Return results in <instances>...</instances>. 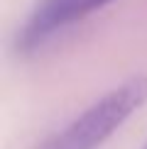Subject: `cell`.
Masks as SVG:
<instances>
[{"instance_id": "obj_3", "label": "cell", "mask_w": 147, "mask_h": 149, "mask_svg": "<svg viewBox=\"0 0 147 149\" xmlns=\"http://www.w3.org/2000/svg\"><path fill=\"white\" fill-rule=\"evenodd\" d=\"M110 3H115V0H83V12L88 15V12L101 10V8H106V5H110Z\"/></svg>"}, {"instance_id": "obj_2", "label": "cell", "mask_w": 147, "mask_h": 149, "mask_svg": "<svg viewBox=\"0 0 147 149\" xmlns=\"http://www.w3.org/2000/svg\"><path fill=\"white\" fill-rule=\"evenodd\" d=\"M83 17V0H37L17 29L12 49L17 56H32Z\"/></svg>"}, {"instance_id": "obj_4", "label": "cell", "mask_w": 147, "mask_h": 149, "mask_svg": "<svg viewBox=\"0 0 147 149\" xmlns=\"http://www.w3.org/2000/svg\"><path fill=\"white\" fill-rule=\"evenodd\" d=\"M142 149H147V142H145V147H142Z\"/></svg>"}, {"instance_id": "obj_1", "label": "cell", "mask_w": 147, "mask_h": 149, "mask_svg": "<svg viewBox=\"0 0 147 149\" xmlns=\"http://www.w3.org/2000/svg\"><path fill=\"white\" fill-rule=\"evenodd\" d=\"M147 103V76H132L101 95L76 115L66 127L49 134L34 149H98L110 139L115 130L130 120L135 110Z\"/></svg>"}]
</instances>
